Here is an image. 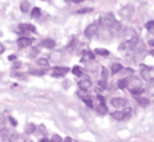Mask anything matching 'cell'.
<instances>
[{
    "mask_svg": "<svg viewBox=\"0 0 154 142\" xmlns=\"http://www.w3.org/2000/svg\"><path fill=\"white\" fill-rule=\"evenodd\" d=\"M100 23H101L102 25H104V27H106V28L117 25V21H116L113 14H105V15L100 19Z\"/></svg>",
    "mask_w": 154,
    "mask_h": 142,
    "instance_id": "obj_1",
    "label": "cell"
},
{
    "mask_svg": "<svg viewBox=\"0 0 154 142\" xmlns=\"http://www.w3.org/2000/svg\"><path fill=\"white\" fill-rule=\"evenodd\" d=\"M131 114V109H124V110H116L112 113V117L117 121H124L126 118H129Z\"/></svg>",
    "mask_w": 154,
    "mask_h": 142,
    "instance_id": "obj_2",
    "label": "cell"
},
{
    "mask_svg": "<svg viewBox=\"0 0 154 142\" xmlns=\"http://www.w3.org/2000/svg\"><path fill=\"white\" fill-rule=\"evenodd\" d=\"M77 96H79L80 98L82 100V101L85 102L88 106H93V101H92V98L89 97V94H88V90H82V89H80V90H77Z\"/></svg>",
    "mask_w": 154,
    "mask_h": 142,
    "instance_id": "obj_3",
    "label": "cell"
},
{
    "mask_svg": "<svg viewBox=\"0 0 154 142\" xmlns=\"http://www.w3.org/2000/svg\"><path fill=\"white\" fill-rule=\"evenodd\" d=\"M68 70L69 69L65 68V66H54L52 69V72H51V75H52L53 77H63L68 73Z\"/></svg>",
    "mask_w": 154,
    "mask_h": 142,
    "instance_id": "obj_4",
    "label": "cell"
},
{
    "mask_svg": "<svg viewBox=\"0 0 154 142\" xmlns=\"http://www.w3.org/2000/svg\"><path fill=\"white\" fill-rule=\"evenodd\" d=\"M98 32V24H96V23H93V24L88 25V27L85 28V36L86 37H93L96 33Z\"/></svg>",
    "mask_w": 154,
    "mask_h": 142,
    "instance_id": "obj_5",
    "label": "cell"
},
{
    "mask_svg": "<svg viewBox=\"0 0 154 142\" xmlns=\"http://www.w3.org/2000/svg\"><path fill=\"white\" fill-rule=\"evenodd\" d=\"M91 86H92V81H91V79H88V77H84V79H81L79 81V88L82 89V90H88Z\"/></svg>",
    "mask_w": 154,
    "mask_h": 142,
    "instance_id": "obj_6",
    "label": "cell"
},
{
    "mask_svg": "<svg viewBox=\"0 0 154 142\" xmlns=\"http://www.w3.org/2000/svg\"><path fill=\"white\" fill-rule=\"evenodd\" d=\"M17 45H19V48H27V47H31V45H32V39L25 37V36L20 37V39L17 40Z\"/></svg>",
    "mask_w": 154,
    "mask_h": 142,
    "instance_id": "obj_7",
    "label": "cell"
},
{
    "mask_svg": "<svg viewBox=\"0 0 154 142\" xmlns=\"http://www.w3.org/2000/svg\"><path fill=\"white\" fill-rule=\"evenodd\" d=\"M110 104L113 105L114 108L120 109V108H122V106L126 105V100H125V98H118V97H116V98H112V100H110Z\"/></svg>",
    "mask_w": 154,
    "mask_h": 142,
    "instance_id": "obj_8",
    "label": "cell"
},
{
    "mask_svg": "<svg viewBox=\"0 0 154 142\" xmlns=\"http://www.w3.org/2000/svg\"><path fill=\"white\" fill-rule=\"evenodd\" d=\"M41 47L47 48V49H52V48L56 47V43H54V40H52V39H45V40L41 41Z\"/></svg>",
    "mask_w": 154,
    "mask_h": 142,
    "instance_id": "obj_9",
    "label": "cell"
},
{
    "mask_svg": "<svg viewBox=\"0 0 154 142\" xmlns=\"http://www.w3.org/2000/svg\"><path fill=\"white\" fill-rule=\"evenodd\" d=\"M9 142H27V141L24 140L23 135H20V134H14V135H11V137H9Z\"/></svg>",
    "mask_w": 154,
    "mask_h": 142,
    "instance_id": "obj_10",
    "label": "cell"
},
{
    "mask_svg": "<svg viewBox=\"0 0 154 142\" xmlns=\"http://www.w3.org/2000/svg\"><path fill=\"white\" fill-rule=\"evenodd\" d=\"M122 65H121V64H118V63H116V64H113V65H112V68H110V70H112V75H117L118 72H121V70H122Z\"/></svg>",
    "mask_w": 154,
    "mask_h": 142,
    "instance_id": "obj_11",
    "label": "cell"
},
{
    "mask_svg": "<svg viewBox=\"0 0 154 142\" xmlns=\"http://www.w3.org/2000/svg\"><path fill=\"white\" fill-rule=\"evenodd\" d=\"M143 92H145V89H142L141 86H134V88L130 89V93L133 96H140V94H142Z\"/></svg>",
    "mask_w": 154,
    "mask_h": 142,
    "instance_id": "obj_12",
    "label": "cell"
},
{
    "mask_svg": "<svg viewBox=\"0 0 154 142\" xmlns=\"http://www.w3.org/2000/svg\"><path fill=\"white\" fill-rule=\"evenodd\" d=\"M117 85H118V88H120V89L128 88V86H129V79H121L120 81L117 82Z\"/></svg>",
    "mask_w": 154,
    "mask_h": 142,
    "instance_id": "obj_13",
    "label": "cell"
},
{
    "mask_svg": "<svg viewBox=\"0 0 154 142\" xmlns=\"http://www.w3.org/2000/svg\"><path fill=\"white\" fill-rule=\"evenodd\" d=\"M96 110H97L98 114L104 116V114H106V110H108V109H106V105H105V104H100V105L97 106V109H96Z\"/></svg>",
    "mask_w": 154,
    "mask_h": 142,
    "instance_id": "obj_14",
    "label": "cell"
},
{
    "mask_svg": "<svg viewBox=\"0 0 154 142\" xmlns=\"http://www.w3.org/2000/svg\"><path fill=\"white\" fill-rule=\"evenodd\" d=\"M131 12H133V8H131L130 5H128V7H125L122 11H121V15H122L124 17H128V16H129Z\"/></svg>",
    "mask_w": 154,
    "mask_h": 142,
    "instance_id": "obj_15",
    "label": "cell"
},
{
    "mask_svg": "<svg viewBox=\"0 0 154 142\" xmlns=\"http://www.w3.org/2000/svg\"><path fill=\"white\" fill-rule=\"evenodd\" d=\"M94 52H96V54H98V56H104V57L109 56V51L102 49V48H97V49H96Z\"/></svg>",
    "mask_w": 154,
    "mask_h": 142,
    "instance_id": "obj_16",
    "label": "cell"
},
{
    "mask_svg": "<svg viewBox=\"0 0 154 142\" xmlns=\"http://www.w3.org/2000/svg\"><path fill=\"white\" fill-rule=\"evenodd\" d=\"M137 102H138V105H141V106H147L150 101L145 97H137Z\"/></svg>",
    "mask_w": 154,
    "mask_h": 142,
    "instance_id": "obj_17",
    "label": "cell"
},
{
    "mask_svg": "<svg viewBox=\"0 0 154 142\" xmlns=\"http://www.w3.org/2000/svg\"><path fill=\"white\" fill-rule=\"evenodd\" d=\"M146 29L150 32V33L154 36V20H152V21H147L146 23Z\"/></svg>",
    "mask_w": 154,
    "mask_h": 142,
    "instance_id": "obj_18",
    "label": "cell"
},
{
    "mask_svg": "<svg viewBox=\"0 0 154 142\" xmlns=\"http://www.w3.org/2000/svg\"><path fill=\"white\" fill-rule=\"evenodd\" d=\"M21 29L29 31V32H35V31H36V28H35L33 25H31V24H21Z\"/></svg>",
    "mask_w": 154,
    "mask_h": 142,
    "instance_id": "obj_19",
    "label": "cell"
},
{
    "mask_svg": "<svg viewBox=\"0 0 154 142\" xmlns=\"http://www.w3.org/2000/svg\"><path fill=\"white\" fill-rule=\"evenodd\" d=\"M31 14H32V17H40V15H41V9L40 8H33V9H32V12H31Z\"/></svg>",
    "mask_w": 154,
    "mask_h": 142,
    "instance_id": "obj_20",
    "label": "cell"
},
{
    "mask_svg": "<svg viewBox=\"0 0 154 142\" xmlns=\"http://www.w3.org/2000/svg\"><path fill=\"white\" fill-rule=\"evenodd\" d=\"M72 73H73V75H75V76H81L82 75V70H81V68H80V66H73L72 68Z\"/></svg>",
    "mask_w": 154,
    "mask_h": 142,
    "instance_id": "obj_21",
    "label": "cell"
},
{
    "mask_svg": "<svg viewBox=\"0 0 154 142\" xmlns=\"http://www.w3.org/2000/svg\"><path fill=\"white\" fill-rule=\"evenodd\" d=\"M88 59V60H93L94 59V54H93L92 52H89V51H85L84 52V61Z\"/></svg>",
    "mask_w": 154,
    "mask_h": 142,
    "instance_id": "obj_22",
    "label": "cell"
},
{
    "mask_svg": "<svg viewBox=\"0 0 154 142\" xmlns=\"http://www.w3.org/2000/svg\"><path fill=\"white\" fill-rule=\"evenodd\" d=\"M98 88H101V89H106V88H108L106 80H105V79H101L100 81H98Z\"/></svg>",
    "mask_w": 154,
    "mask_h": 142,
    "instance_id": "obj_23",
    "label": "cell"
},
{
    "mask_svg": "<svg viewBox=\"0 0 154 142\" xmlns=\"http://www.w3.org/2000/svg\"><path fill=\"white\" fill-rule=\"evenodd\" d=\"M37 63H38V65H41V66H44V68L49 65V61H48L47 59H38Z\"/></svg>",
    "mask_w": 154,
    "mask_h": 142,
    "instance_id": "obj_24",
    "label": "cell"
},
{
    "mask_svg": "<svg viewBox=\"0 0 154 142\" xmlns=\"http://www.w3.org/2000/svg\"><path fill=\"white\" fill-rule=\"evenodd\" d=\"M20 9L23 12H27L28 9H29V4H28V2H23V3H21V4H20Z\"/></svg>",
    "mask_w": 154,
    "mask_h": 142,
    "instance_id": "obj_25",
    "label": "cell"
},
{
    "mask_svg": "<svg viewBox=\"0 0 154 142\" xmlns=\"http://www.w3.org/2000/svg\"><path fill=\"white\" fill-rule=\"evenodd\" d=\"M49 142H64V141H63V138L60 137V135L54 134V135H52V138H51Z\"/></svg>",
    "mask_w": 154,
    "mask_h": 142,
    "instance_id": "obj_26",
    "label": "cell"
},
{
    "mask_svg": "<svg viewBox=\"0 0 154 142\" xmlns=\"http://www.w3.org/2000/svg\"><path fill=\"white\" fill-rule=\"evenodd\" d=\"M29 73H31V75H36V76H41V75H43V73H44V72H43V70H33V69H32V70H31V72H29Z\"/></svg>",
    "mask_w": 154,
    "mask_h": 142,
    "instance_id": "obj_27",
    "label": "cell"
},
{
    "mask_svg": "<svg viewBox=\"0 0 154 142\" xmlns=\"http://www.w3.org/2000/svg\"><path fill=\"white\" fill-rule=\"evenodd\" d=\"M32 131H35V125H28L27 126V133L31 134Z\"/></svg>",
    "mask_w": 154,
    "mask_h": 142,
    "instance_id": "obj_28",
    "label": "cell"
},
{
    "mask_svg": "<svg viewBox=\"0 0 154 142\" xmlns=\"http://www.w3.org/2000/svg\"><path fill=\"white\" fill-rule=\"evenodd\" d=\"M97 100H98V105L100 104H105V98L102 96H97Z\"/></svg>",
    "mask_w": 154,
    "mask_h": 142,
    "instance_id": "obj_29",
    "label": "cell"
},
{
    "mask_svg": "<svg viewBox=\"0 0 154 142\" xmlns=\"http://www.w3.org/2000/svg\"><path fill=\"white\" fill-rule=\"evenodd\" d=\"M106 76H108V70L105 69V68H102V79L106 80Z\"/></svg>",
    "mask_w": 154,
    "mask_h": 142,
    "instance_id": "obj_30",
    "label": "cell"
},
{
    "mask_svg": "<svg viewBox=\"0 0 154 142\" xmlns=\"http://www.w3.org/2000/svg\"><path fill=\"white\" fill-rule=\"evenodd\" d=\"M9 121H11V124L14 125V126H16V125H17V122H16L15 118H12V117H11V118H9Z\"/></svg>",
    "mask_w": 154,
    "mask_h": 142,
    "instance_id": "obj_31",
    "label": "cell"
},
{
    "mask_svg": "<svg viewBox=\"0 0 154 142\" xmlns=\"http://www.w3.org/2000/svg\"><path fill=\"white\" fill-rule=\"evenodd\" d=\"M59 56H60V53H57V54H56V53H54V54H52L53 60H60V57H59Z\"/></svg>",
    "mask_w": 154,
    "mask_h": 142,
    "instance_id": "obj_32",
    "label": "cell"
},
{
    "mask_svg": "<svg viewBox=\"0 0 154 142\" xmlns=\"http://www.w3.org/2000/svg\"><path fill=\"white\" fill-rule=\"evenodd\" d=\"M4 51H5V48H4V45H3L2 43H0V54H2L3 52H4Z\"/></svg>",
    "mask_w": 154,
    "mask_h": 142,
    "instance_id": "obj_33",
    "label": "cell"
},
{
    "mask_svg": "<svg viewBox=\"0 0 154 142\" xmlns=\"http://www.w3.org/2000/svg\"><path fill=\"white\" fill-rule=\"evenodd\" d=\"M92 9L91 8H88V9H81V11H79V14H84V12H91Z\"/></svg>",
    "mask_w": 154,
    "mask_h": 142,
    "instance_id": "obj_34",
    "label": "cell"
},
{
    "mask_svg": "<svg viewBox=\"0 0 154 142\" xmlns=\"http://www.w3.org/2000/svg\"><path fill=\"white\" fill-rule=\"evenodd\" d=\"M8 60H9V61H15V60H16V56H15V54H11V56L8 57Z\"/></svg>",
    "mask_w": 154,
    "mask_h": 142,
    "instance_id": "obj_35",
    "label": "cell"
},
{
    "mask_svg": "<svg viewBox=\"0 0 154 142\" xmlns=\"http://www.w3.org/2000/svg\"><path fill=\"white\" fill-rule=\"evenodd\" d=\"M64 142H72V138H70V137H66L65 140H64Z\"/></svg>",
    "mask_w": 154,
    "mask_h": 142,
    "instance_id": "obj_36",
    "label": "cell"
},
{
    "mask_svg": "<svg viewBox=\"0 0 154 142\" xmlns=\"http://www.w3.org/2000/svg\"><path fill=\"white\" fill-rule=\"evenodd\" d=\"M38 142H49V141H48V140H47V138H43V140H40V141H38Z\"/></svg>",
    "mask_w": 154,
    "mask_h": 142,
    "instance_id": "obj_37",
    "label": "cell"
},
{
    "mask_svg": "<svg viewBox=\"0 0 154 142\" xmlns=\"http://www.w3.org/2000/svg\"><path fill=\"white\" fill-rule=\"evenodd\" d=\"M73 2H75V3H77V4H79V3H81V2H84V0H73Z\"/></svg>",
    "mask_w": 154,
    "mask_h": 142,
    "instance_id": "obj_38",
    "label": "cell"
},
{
    "mask_svg": "<svg viewBox=\"0 0 154 142\" xmlns=\"http://www.w3.org/2000/svg\"><path fill=\"white\" fill-rule=\"evenodd\" d=\"M0 142H4V137L3 135H0Z\"/></svg>",
    "mask_w": 154,
    "mask_h": 142,
    "instance_id": "obj_39",
    "label": "cell"
},
{
    "mask_svg": "<svg viewBox=\"0 0 154 142\" xmlns=\"http://www.w3.org/2000/svg\"><path fill=\"white\" fill-rule=\"evenodd\" d=\"M152 54H153V56H154V49H153V51H152Z\"/></svg>",
    "mask_w": 154,
    "mask_h": 142,
    "instance_id": "obj_40",
    "label": "cell"
}]
</instances>
